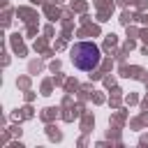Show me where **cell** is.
I'll return each mask as SVG.
<instances>
[{"instance_id": "1", "label": "cell", "mask_w": 148, "mask_h": 148, "mask_svg": "<svg viewBox=\"0 0 148 148\" xmlns=\"http://www.w3.org/2000/svg\"><path fill=\"white\" fill-rule=\"evenodd\" d=\"M102 60V53H99V46L92 44V42H79L72 46V62L74 67L83 69V72H92Z\"/></svg>"}]
</instances>
